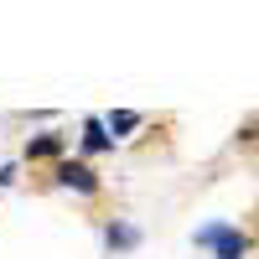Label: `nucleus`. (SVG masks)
Returning <instances> with one entry per match:
<instances>
[{"instance_id":"1","label":"nucleus","mask_w":259,"mask_h":259,"mask_svg":"<svg viewBox=\"0 0 259 259\" xmlns=\"http://www.w3.org/2000/svg\"><path fill=\"white\" fill-rule=\"evenodd\" d=\"M197 244L202 249H218V259H239L249 239L239 228H228V223H212V228H197Z\"/></svg>"},{"instance_id":"2","label":"nucleus","mask_w":259,"mask_h":259,"mask_svg":"<svg viewBox=\"0 0 259 259\" xmlns=\"http://www.w3.org/2000/svg\"><path fill=\"white\" fill-rule=\"evenodd\" d=\"M57 182L73 187V192H99V177H94L83 161H62V166H57Z\"/></svg>"},{"instance_id":"3","label":"nucleus","mask_w":259,"mask_h":259,"mask_svg":"<svg viewBox=\"0 0 259 259\" xmlns=\"http://www.w3.org/2000/svg\"><path fill=\"white\" fill-rule=\"evenodd\" d=\"M57 150H62V135H36V140L26 145V156L36 161V156H57Z\"/></svg>"},{"instance_id":"4","label":"nucleus","mask_w":259,"mask_h":259,"mask_svg":"<svg viewBox=\"0 0 259 259\" xmlns=\"http://www.w3.org/2000/svg\"><path fill=\"white\" fill-rule=\"evenodd\" d=\"M109 244H114V249H135V244H140V228L114 223V228H109Z\"/></svg>"},{"instance_id":"5","label":"nucleus","mask_w":259,"mask_h":259,"mask_svg":"<svg viewBox=\"0 0 259 259\" xmlns=\"http://www.w3.org/2000/svg\"><path fill=\"white\" fill-rule=\"evenodd\" d=\"M104 145H109L104 124H99V119H89V124H83V150H104Z\"/></svg>"},{"instance_id":"6","label":"nucleus","mask_w":259,"mask_h":259,"mask_svg":"<svg viewBox=\"0 0 259 259\" xmlns=\"http://www.w3.org/2000/svg\"><path fill=\"white\" fill-rule=\"evenodd\" d=\"M135 124H140V114H130V109H114V114H109V130H114V140H119V135H130Z\"/></svg>"},{"instance_id":"7","label":"nucleus","mask_w":259,"mask_h":259,"mask_svg":"<svg viewBox=\"0 0 259 259\" xmlns=\"http://www.w3.org/2000/svg\"><path fill=\"white\" fill-rule=\"evenodd\" d=\"M254 140H259V130H254Z\"/></svg>"}]
</instances>
